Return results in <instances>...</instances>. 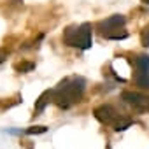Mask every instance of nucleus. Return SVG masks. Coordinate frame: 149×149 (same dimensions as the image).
<instances>
[{
	"instance_id": "obj_2",
	"label": "nucleus",
	"mask_w": 149,
	"mask_h": 149,
	"mask_svg": "<svg viewBox=\"0 0 149 149\" xmlns=\"http://www.w3.org/2000/svg\"><path fill=\"white\" fill-rule=\"evenodd\" d=\"M63 42L72 47H79V49H90L91 47V25L83 23V25H72L67 26L63 32Z\"/></svg>"
},
{
	"instance_id": "obj_9",
	"label": "nucleus",
	"mask_w": 149,
	"mask_h": 149,
	"mask_svg": "<svg viewBox=\"0 0 149 149\" xmlns=\"http://www.w3.org/2000/svg\"><path fill=\"white\" fill-rule=\"evenodd\" d=\"M14 68L18 70V72H30V70H33L35 68V63H32V61H21V63H16L14 65Z\"/></svg>"
},
{
	"instance_id": "obj_1",
	"label": "nucleus",
	"mask_w": 149,
	"mask_h": 149,
	"mask_svg": "<svg viewBox=\"0 0 149 149\" xmlns=\"http://www.w3.org/2000/svg\"><path fill=\"white\" fill-rule=\"evenodd\" d=\"M84 88H86L84 77H79V76L65 77L54 90H51L53 91L51 102L56 104L60 109H70L83 98Z\"/></svg>"
},
{
	"instance_id": "obj_6",
	"label": "nucleus",
	"mask_w": 149,
	"mask_h": 149,
	"mask_svg": "<svg viewBox=\"0 0 149 149\" xmlns=\"http://www.w3.org/2000/svg\"><path fill=\"white\" fill-rule=\"evenodd\" d=\"M121 116H123V114H119V112H118L112 105H109V104H104V105H100V107L95 109V118H97L100 123H104V125H114Z\"/></svg>"
},
{
	"instance_id": "obj_10",
	"label": "nucleus",
	"mask_w": 149,
	"mask_h": 149,
	"mask_svg": "<svg viewBox=\"0 0 149 149\" xmlns=\"http://www.w3.org/2000/svg\"><path fill=\"white\" fill-rule=\"evenodd\" d=\"M140 44L144 46V47H149V25L142 30V33H140Z\"/></svg>"
},
{
	"instance_id": "obj_12",
	"label": "nucleus",
	"mask_w": 149,
	"mask_h": 149,
	"mask_svg": "<svg viewBox=\"0 0 149 149\" xmlns=\"http://www.w3.org/2000/svg\"><path fill=\"white\" fill-rule=\"evenodd\" d=\"M7 54H9V53H7L6 49H0V63H2V61L7 58Z\"/></svg>"
},
{
	"instance_id": "obj_4",
	"label": "nucleus",
	"mask_w": 149,
	"mask_h": 149,
	"mask_svg": "<svg viewBox=\"0 0 149 149\" xmlns=\"http://www.w3.org/2000/svg\"><path fill=\"white\" fill-rule=\"evenodd\" d=\"M135 65V74H133V83L142 88L149 90V56L147 54H139L133 58Z\"/></svg>"
},
{
	"instance_id": "obj_8",
	"label": "nucleus",
	"mask_w": 149,
	"mask_h": 149,
	"mask_svg": "<svg viewBox=\"0 0 149 149\" xmlns=\"http://www.w3.org/2000/svg\"><path fill=\"white\" fill-rule=\"evenodd\" d=\"M130 125H132V119H130L128 116H125V114H123V116H121L114 125H112V128H114L116 132H123V130H126Z\"/></svg>"
},
{
	"instance_id": "obj_7",
	"label": "nucleus",
	"mask_w": 149,
	"mask_h": 149,
	"mask_svg": "<svg viewBox=\"0 0 149 149\" xmlns=\"http://www.w3.org/2000/svg\"><path fill=\"white\" fill-rule=\"evenodd\" d=\"M51 97H53V91L51 90H47V91H44L39 98H37V102H35V112H40V111H44V107L51 102Z\"/></svg>"
},
{
	"instance_id": "obj_11",
	"label": "nucleus",
	"mask_w": 149,
	"mask_h": 149,
	"mask_svg": "<svg viewBox=\"0 0 149 149\" xmlns=\"http://www.w3.org/2000/svg\"><path fill=\"white\" fill-rule=\"evenodd\" d=\"M47 128L46 126H30V128H26V133H44Z\"/></svg>"
},
{
	"instance_id": "obj_3",
	"label": "nucleus",
	"mask_w": 149,
	"mask_h": 149,
	"mask_svg": "<svg viewBox=\"0 0 149 149\" xmlns=\"http://www.w3.org/2000/svg\"><path fill=\"white\" fill-rule=\"evenodd\" d=\"M125 21H126L125 16L114 14V16L100 21L97 25V28H98V32H100L102 37L111 39V40H119V39H126L128 37V33L125 30Z\"/></svg>"
},
{
	"instance_id": "obj_13",
	"label": "nucleus",
	"mask_w": 149,
	"mask_h": 149,
	"mask_svg": "<svg viewBox=\"0 0 149 149\" xmlns=\"http://www.w3.org/2000/svg\"><path fill=\"white\" fill-rule=\"evenodd\" d=\"M142 2H147V4H149V0H142Z\"/></svg>"
},
{
	"instance_id": "obj_5",
	"label": "nucleus",
	"mask_w": 149,
	"mask_h": 149,
	"mask_svg": "<svg viewBox=\"0 0 149 149\" xmlns=\"http://www.w3.org/2000/svg\"><path fill=\"white\" fill-rule=\"evenodd\" d=\"M121 100H125V104L132 105L139 112H149V93H137L126 90L121 93Z\"/></svg>"
}]
</instances>
